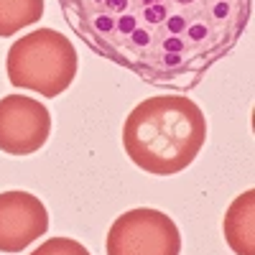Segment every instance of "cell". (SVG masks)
<instances>
[{
  "mask_svg": "<svg viewBox=\"0 0 255 255\" xmlns=\"http://www.w3.org/2000/svg\"><path fill=\"white\" fill-rule=\"evenodd\" d=\"M31 255H90V250L72 238H51L38 245Z\"/></svg>",
  "mask_w": 255,
  "mask_h": 255,
  "instance_id": "cell-9",
  "label": "cell"
},
{
  "mask_svg": "<svg viewBox=\"0 0 255 255\" xmlns=\"http://www.w3.org/2000/svg\"><path fill=\"white\" fill-rule=\"evenodd\" d=\"M5 74L20 90L56 97L69 90L77 77V49L64 33L36 28L13 41L5 56Z\"/></svg>",
  "mask_w": 255,
  "mask_h": 255,
  "instance_id": "cell-3",
  "label": "cell"
},
{
  "mask_svg": "<svg viewBox=\"0 0 255 255\" xmlns=\"http://www.w3.org/2000/svg\"><path fill=\"white\" fill-rule=\"evenodd\" d=\"M207 138L202 108L181 95H156L130 110L123 125L125 153L138 168L174 176L194 163Z\"/></svg>",
  "mask_w": 255,
  "mask_h": 255,
  "instance_id": "cell-2",
  "label": "cell"
},
{
  "mask_svg": "<svg viewBox=\"0 0 255 255\" xmlns=\"http://www.w3.org/2000/svg\"><path fill=\"white\" fill-rule=\"evenodd\" d=\"M51 135V115L44 102L26 95L0 100V151L10 156H31L44 148Z\"/></svg>",
  "mask_w": 255,
  "mask_h": 255,
  "instance_id": "cell-5",
  "label": "cell"
},
{
  "mask_svg": "<svg viewBox=\"0 0 255 255\" xmlns=\"http://www.w3.org/2000/svg\"><path fill=\"white\" fill-rule=\"evenodd\" d=\"M87 44L158 84L197 77L238 44L250 0H61Z\"/></svg>",
  "mask_w": 255,
  "mask_h": 255,
  "instance_id": "cell-1",
  "label": "cell"
},
{
  "mask_svg": "<svg viewBox=\"0 0 255 255\" xmlns=\"http://www.w3.org/2000/svg\"><path fill=\"white\" fill-rule=\"evenodd\" d=\"M44 0H0V38H8L20 28L41 20Z\"/></svg>",
  "mask_w": 255,
  "mask_h": 255,
  "instance_id": "cell-8",
  "label": "cell"
},
{
  "mask_svg": "<svg viewBox=\"0 0 255 255\" xmlns=\"http://www.w3.org/2000/svg\"><path fill=\"white\" fill-rule=\"evenodd\" d=\"M105 248L108 255H179L181 235L166 212L138 207L110 225Z\"/></svg>",
  "mask_w": 255,
  "mask_h": 255,
  "instance_id": "cell-4",
  "label": "cell"
},
{
  "mask_svg": "<svg viewBox=\"0 0 255 255\" xmlns=\"http://www.w3.org/2000/svg\"><path fill=\"white\" fill-rule=\"evenodd\" d=\"M225 238L238 255H255V191H245L225 215Z\"/></svg>",
  "mask_w": 255,
  "mask_h": 255,
  "instance_id": "cell-7",
  "label": "cell"
},
{
  "mask_svg": "<svg viewBox=\"0 0 255 255\" xmlns=\"http://www.w3.org/2000/svg\"><path fill=\"white\" fill-rule=\"evenodd\" d=\"M49 230V212L28 191L0 194V253H20Z\"/></svg>",
  "mask_w": 255,
  "mask_h": 255,
  "instance_id": "cell-6",
  "label": "cell"
}]
</instances>
